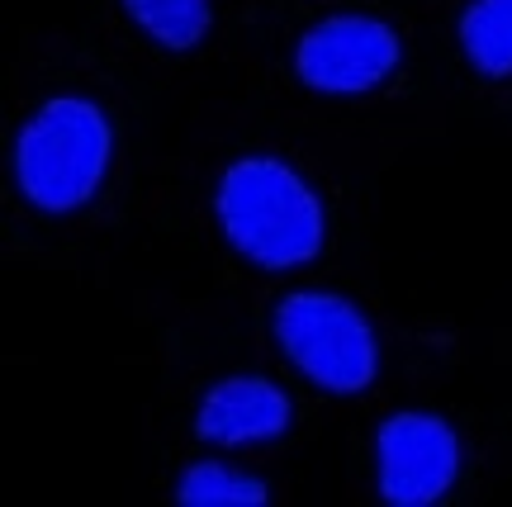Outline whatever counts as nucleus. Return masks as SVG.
I'll use <instances>...</instances> for the list:
<instances>
[{
	"label": "nucleus",
	"mask_w": 512,
	"mask_h": 507,
	"mask_svg": "<svg viewBox=\"0 0 512 507\" xmlns=\"http://www.w3.org/2000/svg\"><path fill=\"white\" fill-rule=\"evenodd\" d=\"M214 209L228 242L252 266L290 271L323 252V204L275 157H242L228 166Z\"/></svg>",
	"instance_id": "obj_1"
},
{
	"label": "nucleus",
	"mask_w": 512,
	"mask_h": 507,
	"mask_svg": "<svg viewBox=\"0 0 512 507\" xmlns=\"http://www.w3.org/2000/svg\"><path fill=\"white\" fill-rule=\"evenodd\" d=\"M110 119L105 109L62 95L24 124L15 143V176L24 200L43 214H72L91 200L110 171Z\"/></svg>",
	"instance_id": "obj_2"
},
{
	"label": "nucleus",
	"mask_w": 512,
	"mask_h": 507,
	"mask_svg": "<svg viewBox=\"0 0 512 507\" xmlns=\"http://www.w3.org/2000/svg\"><path fill=\"white\" fill-rule=\"evenodd\" d=\"M275 342L313 384L332 394H361L380 365L366 313L328 290L285 294L275 308Z\"/></svg>",
	"instance_id": "obj_3"
},
{
	"label": "nucleus",
	"mask_w": 512,
	"mask_h": 507,
	"mask_svg": "<svg viewBox=\"0 0 512 507\" xmlns=\"http://www.w3.org/2000/svg\"><path fill=\"white\" fill-rule=\"evenodd\" d=\"M399 67V34L370 15H332L299 38L294 72L304 86L328 95L375 91Z\"/></svg>",
	"instance_id": "obj_4"
},
{
	"label": "nucleus",
	"mask_w": 512,
	"mask_h": 507,
	"mask_svg": "<svg viewBox=\"0 0 512 507\" xmlns=\"http://www.w3.org/2000/svg\"><path fill=\"white\" fill-rule=\"evenodd\" d=\"M380 493L394 507H427L456 484L460 441L437 413H394L375 432Z\"/></svg>",
	"instance_id": "obj_5"
},
{
	"label": "nucleus",
	"mask_w": 512,
	"mask_h": 507,
	"mask_svg": "<svg viewBox=\"0 0 512 507\" xmlns=\"http://www.w3.org/2000/svg\"><path fill=\"white\" fill-rule=\"evenodd\" d=\"M290 417L294 408L285 389H275L271 380H256V375H233L204 394L195 432L214 446H252V441L285 436Z\"/></svg>",
	"instance_id": "obj_6"
},
{
	"label": "nucleus",
	"mask_w": 512,
	"mask_h": 507,
	"mask_svg": "<svg viewBox=\"0 0 512 507\" xmlns=\"http://www.w3.org/2000/svg\"><path fill=\"white\" fill-rule=\"evenodd\" d=\"M460 48L479 76H512V0H470L460 15Z\"/></svg>",
	"instance_id": "obj_7"
},
{
	"label": "nucleus",
	"mask_w": 512,
	"mask_h": 507,
	"mask_svg": "<svg viewBox=\"0 0 512 507\" xmlns=\"http://www.w3.org/2000/svg\"><path fill=\"white\" fill-rule=\"evenodd\" d=\"M128 19L143 29L147 38H157L162 48H195L204 34H209V0H124Z\"/></svg>",
	"instance_id": "obj_8"
},
{
	"label": "nucleus",
	"mask_w": 512,
	"mask_h": 507,
	"mask_svg": "<svg viewBox=\"0 0 512 507\" xmlns=\"http://www.w3.org/2000/svg\"><path fill=\"white\" fill-rule=\"evenodd\" d=\"M176 503L185 507H223V503H242V507H261L266 503V484L261 479H247V474H233L228 465H190V470L176 479Z\"/></svg>",
	"instance_id": "obj_9"
}]
</instances>
